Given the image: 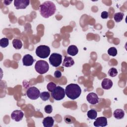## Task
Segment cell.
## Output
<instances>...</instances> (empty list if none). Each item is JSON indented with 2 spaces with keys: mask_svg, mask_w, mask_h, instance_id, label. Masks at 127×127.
I'll list each match as a JSON object with an SVG mask.
<instances>
[{
  "mask_svg": "<svg viewBox=\"0 0 127 127\" xmlns=\"http://www.w3.org/2000/svg\"><path fill=\"white\" fill-rule=\"evenodd\" d=\"M107 125V119L105 117H100L96 119L94 126L96 127H105Z\"/></svg>",
  "mask_w": 127,
  "mask_h": 127,
  "instance_id": "obj_11",
  "label": "cell"
},
{
  "mask_svg": "<svg viewBox=\"0 0 127 127\" xmlns=\"http://www.w3.org/2000/svg\"><path fill=\"white\" fill-rule=\"evenodd\" d=\"M12 1H8V0H4L3 1V3H4V4L5 5H9L11 2Z\"/></svg>",
  "mask_w": 127,
  "mask_h": 127,
  "instance_id": "obj_30",
  "label": "cell"
},
{
  "mask_svg": "<svg viewBox=\"0 0 127 127\" xmlns=\"http://www.w3.org/2000/svg\"><path fill=\"white\" fill-rule=\"evenodd\" d=\"M65 90L62 87L58 86L51 92L52 97L56 100L60 101L64 99L65 97Z\"/></svg>",
  "mask_w": 127,
  "mask_h": 127,
  "instance_id": "obj_5",
  "label": "cell"
},
{
  "mask_svg": "<svg viewBox=\"0 0 127 127\" xmlns=\"http://www.w3.org/2000/svg\"><path fill=\"white\" fill-rule=\"evenodd\" d=\"M50 64L54 67L59 66L62 62V56L58 53H53L49 59Z\"/></svg>",
  "mask_w": 127,
  "mask_h": 127,
  "instance_id": "obj_6",
  "label": "cell"
},
{
  "mask_svg": "<svg viewBox=\"0 0 127 127\" xmlns=\"http://www.w3.org/2000/svg\"><path fill=\"white\" fill-rule=\"evenodd\" d=\"M45 112L47 114H51L53 111V108L51 105H47L44 108Z\"/></svg>",
  "mask_w": 127,
  "mask_h": 127,
  "instance_id": "obj_27",
  "label": "cell"
},
{
  "mask_svg": "<svg viewBox=\"0 0 127 127\" xmlns=\"http://www.w3.org/2000/svg\"><path fill=\"white\" fill-rule=\"evenodd\" d=\"M34 62L33 57L30 54H26L22 58V63L25 66H31Z\"/></svg>",
  "mask_w": 127,
  "mask_h": 127,
  "instance_id": "obj_12",
  "label": "cell"
},
{
  "mask_svg": "<svg viewBox=\"0 0 127 127\" xmlns=\"http://www.w3.org/2000/svg\"><path fill=\"white\" fill-rule=\"evenodd\" d=\"M73 117L69 116H66L64 119V121L67 123V124H72L75 121V119L73 118V119H71Z\"/></svg>",
  "mask_w": 127,
  "mask_h": 127,
  "instance_id": "obj_26",
  "label": "cell"
},
{
  "mask_svg": "<svg viewBox=\"0 0 127 127\" xmlns=\"http://www.w3.org/2000/svg\"><path fill=\"white\" fill-rule=\"evenodd\" d=\"M26 95L29 99L31 100H36L40 97V92L37 88L34 86L30 87L27 89Z\"/></svg>",
  "mask_w": 127,
  "mask_h": 127,
  "instance_id": "obj_7",
  "label": "cell"
},
{
  "mask_svg": "<svg viewBox=\"0 0 127 127\" xmlns=\"http://www.w3.org/2000/svg\"><path fill=\"white\" fill-rule=\"evenodd\" d=\"M12 45L13 47L16 50H19L22 47V43L21 41L18 39H14L13 40Z\"/></svg>",
  "mask_w": 127,
  "mask_h": 127,
  "instance_id": "obj_18",
  "label": "cell"
},
{
  "mask_svg": "<svg viewBox=\"0 0 127 127\" xmlns=\"http://www.w3.org/2000/svg\"><path fill=\"white\" fill-rule=\"evenodd\" d=\"M87 101L92 105H95L99 102V98L98 95L94 93H89L86 96Z\"/></svg>",
  "mask_w": 127,
  "mask_h": 127,
  "instance_id": "obj_9",
  "label": "cell"
},
{
  "mask_svg": "<svg viewBox=\"0 0 127 127\" xmlns=\"http://www.w3.org/2000/svg\"><path fill=\"white\" fill-rule=\"evenodd\" d=\"M9 44V40L7 38H2L0 40V46L2 48L6 47Z\"/></svg>",
  "mask_w": 127,
  "mask_h": 127,
  "instance_id": "obj_21",
  "label": "cell"
},
{
  "mask_svg": "<svg viewBox=\"0 0 127 127\" xmlns=\"http://www.w3.org/2000/svg\"><path fill=\"white\" fill-rule=\"evenodd\" d=\"M124 16V13L119 12L114 14V18L116 22H120L123 20Z\"/></svg>",
  "mask_w": 127,
  "mask_h": 127,
  "instance_id": "obj_20",
  "label": "cell"
},
{
  "mask_svg": "<svg viewBox=\"0 0 127 127\" xmlns=\"http://www.w3.org/2000/svg\"><path fill=\"white\" fill-rule=\"evenodd\" d=\"M54 76L56 78H60L62 77V73L60 70H56L54 72Z\"/></svg>",
  "mask_w": 127,
  "mask_h": 127,
  "instance_id": "obj_28",
  "label": "cell"
},
{
  "mask_svg": "<svg viewBox=\"0 0 127 127\" xmlns=\"http://www.w3.org/2000/svg\"><path fill=\"white\" fill-rule=\"evenodd\" d=\"M36 71L40 74L46 73L49 69V65L48 63L43 60L38 61L35 64Z\"/></svg>",
  "mask_w": 127,
  "mask_h": 127,
  "instance_id": "obj_4",
  "label": "cell"
},
{
  "mask_svg": "<svg viewBox=\"0 0 127 127\" xmlns=\"http://www.w3.org/2000/svg\"><path fill=\"white\" fill-rule=\"evenodd\" d=\"M118 74V71L116 68L112 67L108 71V75L112 77H115Z\"/></svg>",
  "mask_w": 127,
  "mask_h": 127,
  "instance_id": "obj_24",
  "label": "cell"
},
{
  "mask_svg": "<svg viewBox=\"0 0 127 127\" xmlns=\"http://www.w3.org/2000/svg\"><path fill=\"white\" fill-rule=\"evenodd\" d=\"M30 1L28 0H15L14 5L16 9H25L29 4Z\"/></svg>",
  "mask_w": 127,
  "mask_h": 127,
  "instance_id": "obj_8",
  "label": "cell"
},
{
  "mask_svg": "<svg viewBox=\"0 0 127 127\" xmlns=\"http://www.w3.org/2000/svg\"><path fill=\"white\" fill-rule=\"evenodd\" d=\"M64 90L66 96L71 100L78 98L81 93V88L77 84L71 83L67 85Z\"/></svg>",
  "mask_w": 127,
  "mask_h": 127,
  "instance_id": "obj_2",
  "label": "cell"
},
{
  "mask_svg": "<svg viewBox=\"0 0 127 127\" xmlns=\"http://www.w3.org/2000/svg\"><path fill=\"white\" fill-rule=\"evenodd\" d=\"M108 15H109L108 12L107 11H104L101 13V17L103 19H106L108 17Z\"/></svg>",
  "mask_w": 127,
  "mask_h": 127,
  "instance_id": "obj_29",
  "label": "cell"
},
{
  "mask_svg": "<svg viewBox=\"0 0 127 127\" xmlns=\"http://www.w3.org/2000/svg\"><path fill=\"white\" fill-rule=\"evenodd\" d=\"M78 50L77 47L75 45L69 46L67 49V53L70 56H74L77 54Z\"/></svg>",
  "mask_w": 127,
  "mask_h": 127,
  "instance_id": "obj_16",
  "label": "cell"
},
{
  "mask_svg": "<svg viewBox=\"0 0 127 127\" xmlns=\"http://www.w3.org/2000/svg\"><path fill=\"white\" fill-rule=\"evenodd\" d=\"M39 10L43 17L48 18L54 14L56 10V7L54 2L51 1H46L39 6Z\"/></svg>",
  "mask_w": 127,
  "mask_h": 127,
  "instance_id": "obj_1",
  "label": "cell"
},
{
  "mask_svg": "<svg viewBox=\"0 0 127 127\" xmlns=\"http://www.w3.org/2000/svg\"><path fill=\"white\" fill-rule=\"evenodd\" d=\"M40 97L43 101H46L50 98V94L49 92H46V91H44L40 93Z\"/></svg>",
  "mask_w": 127,
  "mask_h": 127,
  "instance_id": "obj_22",
  "label": "cell"
},
{
  "mask_svg": "<svg viewBox=\"0 0 127 127\" xmlns=\"http://www.w3.org/2000/svg\"><path fill=\"white\" fill-rule=\"evenodd\" d=\"M114 117L118 120L122 119L124 117L125 112L123 110L121 109H117L115 110L113 113Z\"/></svg>",
  "mask_w": 127,
  "mask_h": 127,
  "instance_id": "obj_17",
  "label": "cell"
},
{
  "mask_svg": "<svg viewBox=\"0 0 127 127\" xmlns=\"http://www.w3.org/2000/svg\"><path fill=\"white\" fill-rule=\"evenodd\" d=\"M56 87H57L56 84L53 82H49L47 85V88L48 90L50 92H52Z\"/></svg>",
  "mask_w": 127,
  "mask_h": 127,
  "instance_id": "obj_25",
  "label": "cell"
},
{
  "mask_svg": "<svg viewBox=\"0 0 127 127\" xmlns=\"http://www.w3.org/2000/svg\"><path fill=\"white\" fill-rule=\"evenodd\" d=\"M74 64V61L71 57H65L63 63V66L65 67H70Z\"/></svg>",
  "mask_w": 127,
  "mask_h": 127,
  "instance_id": "obj_15",
  "label": "cell"
},
{
  "mask_svg": "<svg viewBox=\"0 0 127 127\" xmlns=\"http://www.w3.org/2000/svg\"><path fill=\"white\" fill-rule=\"evenodd\" d=\"M87 115L88 118L91 120H94L96 118L97 116V111L94 109H91L87 112Z\"/></svg>",
  "mask_w": 127,
  "mask_h": 127,
  "instance_id": "obj_19",
  "label": "cell"
},
{
  "mask_svg": "<svg viewBox=\"0 0 127 127\" xmlns=\"http://www.w3.org/2000/svg\"><path fill=\"white\" fill-rule=\"evenodd\" d=\"M50 48L46 45H40L36 49V55L41 59H46L50 55Z\"/></svg>",
  "mask_w": 127,
  "mask_h": 127,
  "instance_id": "obj_3",
  "label": "cell"
},
{
  "mask_svg": "<svg viewBox=\"0 0 127 127\" xmlns=\"http://www.w3.org/2000/svg\"><path fill=\"white\" fill-rule=\"evenodd\" d=\"M24 114L21 110H14L11 114V118L16 122L20 121L23 118Z\"/></svg>",
  "mask_w": 127,
  "mask_h": 127,
  "instance_id": "obj_10",
  "label": "cell"
},
{
  "mask_svg": "<svg viewBox=\"0 0 127 127\" xmlns=\"http://www.w3.org/2000/svg\"><path fill=\"white\" fill-rule=\"evenodd\" d=\"M102 87L106 90H108L111 88L113 86V82L109 78H105L103 79L101 83Z\"/></svg>",
  "mask_w": 127,
  "mask_h": 127,
  "instance_id": "obj_13",
  "label": "cell"
},
{
  "mask_svg": "<svg viewBox=\"0 0 127 127\" xmlns=\"http://www.w3.org/2000/svg\"><path fill=\"white\" fill-rule=\"evenodd\" d=\"M42 123L45 127H52L54 126V120L52 117H47L44 119Z\"/></svg>",
  "mask_w": 127,
  "mask_h": 127,
  "instance_id": "obj_14",
  "label": "cell"
},
{
  "mask_svg": "<svg viewBox=\"0 0 127 127\" xmlns=\"http://www.w3.org/2000/svg\"><path fill=\"white\" fill-rule=\"evenodd\" d=\"M108 54L111 56L115 57L117 55V50L114 47H111L108 50Z\"/></svg>",
  "mask_w": 127,
  "mask_h": 127,
  "instance_id": "obj_23",
  "label": "cell"
}]
</instances>
